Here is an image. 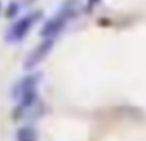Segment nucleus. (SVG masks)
I'll use <instances>...</instances> for the list:
<instances>
[{
    "label": "nucleus",
    "instance_id": "obj_2",
    "mask_svg": "<svg viewBox=\"0 0 146 141\" xmlns=\"http://www.w3.org/2000/svg\"><path fill=\"white\" fill-rule=\"evenodd\" d=\"M43 17V11H35V12H29L23 17H19L12 26L11 29L7 31L5 35V41L9 43H17L21 40H24L28 36V33L31 31V28Z\"/></svg>",
    "mask_w": 146,
    "mask_h": 141
},
{
    "label": "nucleus",
    "instance_id": "obj_3",
    "mask_svg": "<svg viewBox=\"0 0 146 141\" xmlns=\"http://www.w3.org/2000/svg\"><path fill=\"white\" fill-rule=\"evenodd\" d=\"M41 81V74L40 72H31L23 76L12 88V98L16 102H21L35 93H38V84Z\"/></svg>",
    "mask_w": 146,
    "mask_h": 141
},
{
    "label": "nucleus",
    "instance_id": "obj_6",
    "mask_svg": "<svg viewBox=\"0 0 146 141\" xmlns=\"http://www.w3.org/2000/svg\"><path fill=\"white\" fill-rule=\"evenodd\" d=\"M0 11H2V4H0Z\"/></svg>",
    "mask_w": 146,
    "mask_h": 141
},
{
    "label": "nucleus",
    "instance_id": "obj_4",
    "mask_svg": "<svg viewBox=\"0 0 146 141\" xmlns=\"http://www.w3.org/2000/svg\"><path fill=\"white\" fill-rule=\"evenodd\" d=\"M52 50H53V38H43V41H41L38 47H35V50H31L29 55L26 57V60H24V69L31 70V69L38 67V65L50 55Z\"/></svg>",
    "mask_w": 146,
    "mask_h": 141
},
{
    "label": "nucleus",
    "instance_id": "obj_1",
    "mask_svg": "<svg viewBox=\"0 0 146 141\" xmlns=\"http://www.w3.org/2000/svg\"><path fill=\"white\" fill-rule=\"evenodd\" d=\"M74 16H76L74 5H70L69 2L64 4V7H60L58 12L53 14V16L45 23V26L41 28V36H43V38H53V36L60 35V33L65 29V26H67L72 19H74Z\"/></svg>",
    "mask_w": 146,
    "mask_h": 141
},
{
    "label": "nucleus",
    "instance_id": "obj_5",
    "mask_svg": "<svg viewBox=\"0 0 146 141\" xmlns=\"http://www.w3.org/2000/svg\"><path fill=\"white\" fill-rule=\"evenodd\" d=\"M16 141H38V131L31 126H23L16 132Z\"/></svg>",
    "mask_w": 146,
    "mask_h": 141
}]
</instances>
